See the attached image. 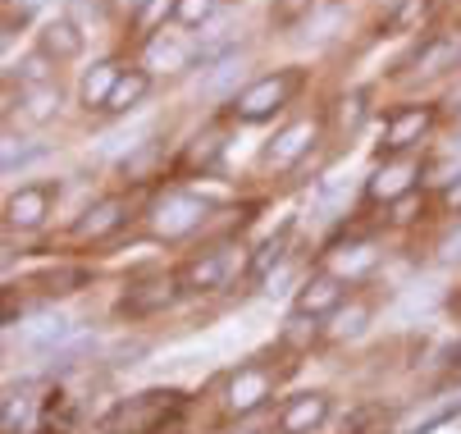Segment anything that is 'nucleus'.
<instances>
[{
  "instance_id": "nucleus-1",
  "label": "nucleus",
  "mask_w": 461,
  "mask_h": 434,
  "mask_svg": "<svg viewBox=\"0 0 461 434\" xmlns=\"http://www.w3.org/2000/svg\"><path fill=\"white\" fill-rule=\"evenodd\" d=\"M183 407H187V398L178 389H147L138 398H123L101 420V429L105 434H178Z\"/></svg>"
},
{
  "instance_id": "nucleus-2",
  "label": "nucleus",
  "mask_w": 461,
  "mask_h": 434,
  "mask_svg": "<svg viewBox=\"0 0 461 434\" xmlns=\"http://www.w3.org/2000/svg\"><path fill=\"white\" fill-rule=\"evenodd\" d=\"M302 83H306V69H275V74H266V78H256L251 87H242V92L229 101V114H233L238 123H266V119H275V114L302 92Z\"/></svg>"
},
{
  "instance_id": "nucleus-3",
  "label": "nucleus",
  "mask_w": 461,
  "mask_h": 434,
  "mask_svg": "<svg viewBox=\"0 0 461 434\" xmlns=\"http://www.w3.org/2000/svg\"><path fill=\"white\" fill-rule=\"evenodd\" d=\"M206 220H211V202H206L202 193H183V188L160 193V197L151 202V211H147L151 238H165V242H178V238L196 233Z\"/></svg>"
},
{
  "instance_id": "nucleus-4",
  "label": "nucleus",
  "mask_w": 461,
  "mask_h": 434,
  "mask_svg": "<svg viewBox=\"0 0 461 434\" xmlns=\"http://www.w3.org/2000/svg\"><path fill=\"white\" fill-rule=\"evenodd\" d=\"M438 110L429 101H416V105H398L388 119H384V142H379V160H393V156H407L411 147L425 142V133L434 129Z\"/></svg>"
},
{
  "instance_id": "nucleus-5",
  "label": "nucleus",
  "mask_w": 461,
  "mask_h": 434,
  "mask_svg": "<svg viewBox=\"0 0 461 434\" xmlns=\"http://www.w3.org/2000/svg\"><path fill=\"white\" fill-rule=\"evenodd\" d=\"M178 293H183L178 275H142V279H133V284L123 288V297H119V316H128V321L160 316V312H169V306L178 302Z\"/></svg>"
},
{
  "instance_id": "nucleus-6",
  "label": "nucleus",
  "mask_w": 461,
  "mask_h": 434,
  "mask_svg": "<svg viewBox=\"0 0 461 434\" xmlns=\"http://www.w3.org/2000/svg\"><path fill=\"white\" fill-rule=\"evenodd\" d=\"M275 398V370L270 366H238L233 375H229V384H224V407L233 411V416H251V411H260Z\"/></svg>"
},
{
  "instance_id": "nucleus-7",
  "label": "nucleus",
  "mask_w": 461,
  "mask_h": 434,
  "mask_svg": "<svg viewBox=\"0 0 461 434\" xmlns=\"http://www.w3.org/2000/svg\"><path fill=\"white\" fill-rule=\"evenodd\" d=\"M315 142H320V119H293V123H284V129L270 138V147L260 151V165L275 169V174H284V169H293L297 160H306Z\"/></svg>"
},
{
  "instance_id": "nucleus-8",
  "label": "nucleus",
  "mask_w": 461,
  "mask_h": 434,
  "mask_svg": "<svg viewBox=\"0 0 461 434\" xmlns=\"http://www.w3.org/2000/svg\"><path fill=\"white\" fill-rule=\"evenodd\" d=\"M416 178H420V165L411 156H393V160H379V169L366 178V202H402L416 193Z\"/></svg>"
},
{
  "instance_id": "nucleus-9",
  "label": "nucleus",
  "mask_w": 461,
  "mask_h": 434,
  "mask_svg": "<svg viewBox=\"0 0 461 434\" xmlns=\"http://www.w3.org/2000/svg\"><path fill=\"white\" fill-rule=\"evenodd\" d=\"M343 302H348V284H343L339 275H329V270H315V275H311V279H306V284L297 288V302H293V312L324 321V316L343 312Z\"/></svg>"
},
{
  "instance_id": "nucleus-10",
  "label": "nucleus",
  "mask_w": 461,
  "mask_h": 434,
  "mask_svg": "<svg viewBox=\"0 0 461 434\" xmlns=\"http://www.w3.org/2000/svg\"><path fill=\"white\" fill-rule=\"evenodd\" d=\"M55 197H59L55 183H28V188H19L5 202V224L10 229H41L50 206H55Z\"/></svg>"
},
{
  "instance_id": "nucleus-11",
  "label": "nucleus",
  "mask_w": 461,
  "mask_h": 434,
  "mask_svg": "<svg viewBox=\"0 0 461 434\" xmlns=\"http://www.w3.org/2000/svg\"><path fill=\"white\" fill-rule=\"evenodd\" d=\"M123 224H128V202H123V197H101V202H92V206L74 220V238H78V242H105V238H114Z\"/></svg>"
},
{
  "instance_id": "nucleus-12",
  "label": "nucleus",
  "mask_w": 461,
  "mask_h": 434,
  "mask_svg": "<svg viewBox=\"0 0 461 434\" xmlns=\"http://www.w3.org/2000/svg\"><path fill=\"white\" fill-rule=\"evenodd\" d=\"M329 420V393L311 389V393H293L279 411V434H315Z\"/></svg>"
},
{
  "instance_id": "nucleus-13",
  "label": "nucleus",
  "mask_w": 461,
  "mask_h": 434,
  "mask_svg": "<svg viewBox=\"0 0 461 434\" xmlns=\"http://www.w3.org/2000/svg\"><path fill=\"white\" fill-rule=\"evenodd\" d=\"M224 279H229V252H202L178 270L183 293H220Z\"/></svg>"
},
{
  "instance_id": "nucleus-14",
  "label": "nucleus",
  "mask_w": 461,
  "mask_h": 434,
  "mask_svg": "<svg viewBox=\"0 0 461 434\" xmlns=\"http://www.w3.org/2000/svg\"><path fill=\"white\" fill-rule=\"evenodd\" d=\"M242 69H247V55H242V50L220 55L215 65H206V69H202V96H206V101H224V96L233 101V96H238L233 87H238Z\"/></svg>"
},
{
  "instance_id": "nucleus-15",
  "label": "nucleus",
  "mask_w": 461,
  "mask_h": 434,
  "mask_svg": "<svg viewBox=\"0 0 461 434\" xmlns=\"http://www.w3.org/2000/svg\"><path fill=\"white\" fill-rule=\"evenodd\" d=\"M456 65H461V41H456V37H425L402 69H416V74H443V69H456Z\"/></svg>"
},
{
  "instance_id": "nucleus-16",
  "label": "nucleus",
  "mask_w": 461,
  "mask_h": 434,
  "mask_svg": "<svg viewBox=\"0 0 461 434\" xmlns=\"http://www.w3.org/2000/svg\"><path fill=\"white\" fill-rule=\"evenodd\" d=\"M375 261H379V252L370 242H343V247H334V252L324 257V270L348 284V279H366L375 270Z\"/></svg>"
},
{
  "instance_id": "nucleus-17",
  "label": "nucleus",
  "mask_w": 461,
  "mask_h": 434,
  "mask_svg": "<svg viewBox=\"0 0 461 434\" xmlns=\"http://www.w3.org/2000/svg\"><path fill=\"white\" fill-rule=\"evenodd\" d=\"M119 78H123V59H96V65L83 74V87H78V96H83V105L87 110H105V101H110V92L119 87Z\"/></svg>"
},
{
  "instance_id": "nucleus-18",
  "label": "nucleus",
  "mask_w": 461,
  "mask_h": 434,
  "mask_svg": "<svg viewBox=\"0 0 461 434\" xmlns=\"http://www.w3.org/2000/svg\"><path fill=\"white\" fill-rule=\"evenodd\" d=\"M37 50H46L55 65H59V59L83 55V32H78V23H74V19H46L41 32H37Z\"/></svg>"
},
{
  "instance_id": "nucleus-19",
  "label": "nucleus",
  "mask_w": 461,
  "mask_h": 434,
  "mask_svg": "<svg viewBox=\"0 0 461 434\" xmlns=\"http://www.w3.org/2000/svg\"><path fill=\"white\" fill-rule=\"evenodd\" d=\"M74 334H78V330L64 321V316H41V321H32V325L23 330V348L37 352V357H55Z\"/></svg>"
},
{
  "instance_id": "nucleus-20",
  "label": "nucleus",
  "mask_w": 461,
  "mask_h": 434,
  "mask_svg": "<svg viewBox=\"0 0 461 434\" xmlns=\"http://www.w3.org/2000/svg\"><path fill=\"white\" fill-rule=\"evenodd\" d=\"M343 23H348V5H343V0H324V5H315V10L306 14L302 41H306V46H329V41L343 32Z\"/></svg>"
},
{
  "instance_id": "nucleus-21",
  "label": "nucleus",
  "mask_w": 461,
  "mask_h": 434,
  "mask_svg": "<svg viewBox=\"0 0 461 434\" xmlns=\"http://www.w3.org/2000/svg\"><path fill=\"white\" fill-rule=\"evenodd\" d=\"M429 14H434V0H398L384 19V32L388 37H411L429 23Z\"/></svg>"
},
{
  "instance_id": "nucleus-22",
  "label": "nucleus",
  "mask_w": 461,
  "mask_h": 434,
  "mask_svg": "<svg viewBox=\"0 0 461 434\" xmlns=\"http://www.w3.org/2000/svg\"><path fill=\"white\" fill-rule=\"evenodd\" d=\"M147 92H151V74H147V69H123L119 87H114L110 101H105V114H128V110H138V105L147 101Z\"/></svg>"
},
{
  "instance_id": "nucleus-23",
  "label": "nucleus",
  "mask_w": 461,
  "mask_h": 434,
  "mask_svg": "<svg viewBox=\"0 0 461 434\" xmlns=\"http://www.w3.org/2000/svg\"><path fill=\"white\" fill-rule=\"evenodd\" d=\"M288 242H293V224H284L275 238H266V242H260L256 247V257H251V284H260V279H270L279 266H284V257H288Z\"/></svg>"
},
{
  "instance_id": "nucleus-24",
  "label": "nucleus",
  "mask_w": 461,
  "mask_h": 434,
  "mask_svg": "<svg viewBox=\"0 0 461 434\" xmlns=\"http://www.w3.org/2000/svg\"><path fill=\"white\" fill-rule=\"evenodd\" d=\"M196 59V50H187V46H178V37L174 32H156L151 41H147V69H187Z\"/></svg>"
},
{
  "instance_id": "nucleus-25",
  "label": "nucleus",
  "mask_w": 461,
  "mask_h": 434,
  "mask_svg": "<svg viewBox=\"0 0 461 434\" xmlns=\"http://www.w3.org/2000/svg\"><path fill=\"white\" fill-rule=\"evenodd\" d=\"M19 114L28 123H50L59 114V83H41V87H23L19 96Z\"/></svg>"
},
{
  "instance_id": "nucleus-26",
  "label": "nucleus",
  "mask_w": 461,
  "mask_h": 434,
  "mask_svg": "<svg viewBox=\"0 0 461 434\" xmlns=\"http://www.w3.org/2000/svg\"><path fill=\"white\" fill-rule=\"evenodd\" d=\"M220 156H224V133H220V129H206V133L192 138V147L183 151L178 169H215Z\"/></svg>"
},
{
  "instance_id": "nucleus-27",
  "label": "nucleus",
  "mask_w": 461,
  "mask_h": 434,
  "mask_svg": "<svg viewBox=\"0 0 461 434\" xmlns=\"http://www.w3.org/2000/svg\"><path fill=\"white\" fill-rule=\"evenodd\" d=\"M348 202H352V188H348V174L343 169H334L324 183H320V197H315V211H320V220H339L343 211H348Z\"/></svg>"
},
{
  "instance_id": "nucleus-28",
  "label": "nucleus",
  "mask_w": 461,
  "mask_h": 434,
  "mask_svg": "<svg viewBox=\"0 0 461 434\" xmlns=\"http://www.w3.org/2000/svg\"><path fill=\"white\" fill-rule=\"evenodd\" d=\"M87 279H92V270L87 266H50V270H41V293L46 297H64V293H78V288H87Z\"/></svg>"
},
{
  "instance_id": "nucleus-29",
  "label": "nucleus",
  "mask_w": 461,
  "mask_h": 434,
  "mask_svg": "<svg viewBox=\"0 0 461 434\" xmlns=\"http://www.w3.org/2000/svg\"><path fill=\"white\" fill-rule=\"evenodd\" d=\"M74 420H78V407L69 402V393H50L46 398V407H41V429H50V434H69L74 429Z\"/></svg>"
},
{
  "instance_id": "nucleus-30",
  "label": "nucleus",
  "mask_w": 461,
  "mask_h": 434,
  "mask_svg": "<svg viewBox=\"0 0 461 434\" xmlns=\"http://www.w3.org/2000/svg\"><path fill=\"white\" fill-rule=\"evenodd\" d=\"M92 352H96V339L92 334H74L69 343L50 357V370H59V375H64V370H78L83 361H92Z\"/></svg>"
},
{
  "instance_id": "nucleus-31",
  "label": "nucleus",
  "mask_w": 461,
  "mask_h": 434,
  "mask_svg": "<svg viewBox=\"0 0 461 434\" xmlns=\"http://www.w3.org/2000/svg\"><path fill=\"white\" fill-rule=\"evenodd\" d=\"M461 416V398H443L438 407H429L425 416H416L402 434H434V429H443V425H452Z\"/></svg>"
},
{
  "instance_id": "nucleus-32",
  "label": "nucleus",
  "mask_w": 461,
  "mask_h": 434,
  "mask_svg": "<svg viewBox=\"0 0 461 434\" xmlns=\"http://www.w3.org/2000/svg\"><path fill=\"white\" fill-rule=\"evenodd\" d=\"M220 10V0H174V23L178 28H206Z\"/></svg>"
},
{
  "instance_id": "nucleus-33",
  "label": "nucleus",
  "mask_w": 461,
  "mask_h": 434,
  "mask_svg": "<svg viewBox=\"0 0 461 434\" xmlns=\"http://www.w3.org/2000/svg\"><path fill=\"white\" fill-rule=\"evenodd\" d=\"M19 83L23 87H41V83H55V59L46 50H32L19 59Z\"/></svg>"
},
{
  "instance_id": "nucleus-34",
  "label": "nucleus",
  "mask_w": 461,
  "mask_h": 434,
  "mask_svg": "<svg viewBox=\"0 0 461 434\" xmlns=\"http://www.w3.org/2000/svg\"><path fill=\"white\" fill-rule=\"evenodd\" d=\"M156 160H160V142H142L138 151H128L123 160H119V169H123V178H133V183H142L151 169H156Z\"/></svg>"
},
{
  "instance_id": "nucleus-35",
  "label": "nucleus",
  "mask_w": 461,
  "mask_h": 434,
  "mask_svg": "<svg viewBox=\"0 0 461 434\" xmlns=\"http://www.w3.org/2000/svg\"><path fill=\"white\" fill-rule=\"evenodd\" d=\"M315 339H320V321H315V316H302V312H293V321H288L284 334H279L284 348H311Z\"/></svg>"
},
{
  "instance_id": "nucleus-36",
  "label": "nucleus",
  "mask_w": 461,
  "mask_h": 434,
  "mask_svg": "<svg viewBox=\"0 0 461 434\" xmlns=\"http://www.w3.org/2000/svg\"><path fill=\"white\" fill-rule=\"evenodd\" d=\"M46 151H50L46 142H19V138H5V174H14V169L41 160Z\"/></svg>"
},
{
  "instance_id": "nucleus-37",
  "label": "nucleus",
  "mask_w": 461,
  "mask_h": 434,
  "mask_svg": "<svg viewBox=\"0 0 461 434\" xmlns=\"http://www.w3.org/2000/svg\"><path fill=\"white\" fill-rule=\"evenodd\" d=\"M366 101H370L366 92H348V96L339 101V129H343V133H357V129H361V119H366Z\"/></svg>"
},
{
  "instance_id": "nucleus-38",
  "label": "nucleus",
  "mask_w": 461,
  "mask_h": 434,
  "mask_svg": "<svg viewBox=\"0 0 461 434\" xmlns=\"http://www.w3.org/2000/svg\"><path fill=\"white\" fill-rule=\"evenodd\" d=\"M366 321H370V306H366V302H352L348 312H339L334 334H339V339H357V334L366 330Z\"/></svg>"
},
{
  "instance_id": "nucleus-39",
  "label": "nucleus",
  "mask_w": 461,
  "mask_h": 434,
  "mask_svg": "<svg viewBox=\"0 0 461 434\" xmlns=\"http://www.w3.org/2000/svg\"><path fill=\"white\" fill-rule=\"evenodd\" d=\"M0 425H5V434H23V425H28V398L5 393V411H0Z\"/></svg>"
},
{
  "instance_id": "nucleus-40",
  "label": "nucleus",
  "mask_w": 461,
  "mask_h": 434,
  "mask_svg": "<svg viewBox=\"0 0 461 434\" xmlns=\"http://www.w3.org/2000/svg\"><path fill=\"white\" fill-rule=\"evenodd\" d=\"M315 10V0H275L270 5V14L279 19V23H297V19H306Z\"/></svg>"
},
{
  "instance_id": "nucleus-41",
  "label": "nucleus",
  "mask_w": 461,
  "mask_h": 434,
  "mask_svg": "<svg viewBox=\"0 0 461 434\" xmlns=\"http://www.w3.org/2000/svg\"><path fill=\"white\" fill-rule=\"evenodd\" d=\"M438 261H443V266H456V261H461V229H452V233L438 242Z\"/></svg>"
},
{
  "instance_id": "nucleus-42",
  "label": "nucleus",
  "mask_w": 461,
  "mask_h": 434,
  "mask_svg": "<svg viewBox=\"0 0 461 434\" xmlns=\"http://www.w3.org/2000/svg\"><path fill=\"white\" fill-rule=\"evenodd\" d=\"M443 211H452V215H461V169L443 183Z\"/></svg>"
},
{
  "instance_id": "nucleus-43",
  "label": "nucleus",
  "mask_w": 461,
  "mask_h": 434,
  "mask_svg": "<svg viewBox=\"0 0 461 434\" xmlns=\"http://www.w3.org/2000/svg\"><path fill=\"white\" fill-rule=\"evenodd\" d=\"M393 224H411L416 220V193L411 197H402V202H393V215H388Z\"/></svg>"
},
{
  "instance_id": "nucleus-44",
  "label": "nucleus",
  "mask_w": 461,
  "mask_h": 434,
  "mask_svg": "<svg viewBox=\"0 0 461 434\" xmlns=\"http://www.w3.org/2000/svg\"><path fill=\"white\" fill-rule=\"evenodd\" d=\"M110 5H114V10L123 14V19H138V14H142V10L151 5V0H110Z\"/></svg>"
},
{
  "instance_id": "nucleus-45",
  "label": "nucleus",
  "mask_w": 461,
  "mask_h": 434,
  "mask_svg": "<svg viewBox=\"0 0 461 434\" xmlns=\"http://www.w3.org/2000/svg\"><path fill=\"white\" fill-rule=\"evenodd\" d=\"M5 5H14V0H5Z\"/></svg>"
}]
</instances>
